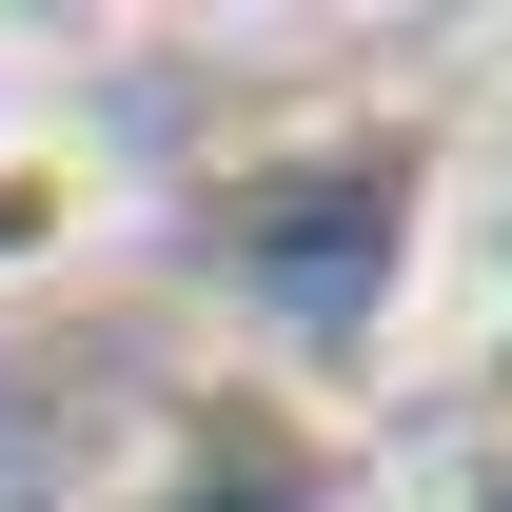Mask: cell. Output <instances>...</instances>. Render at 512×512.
Returning <instances> with one entry per match:
<instances>
[{
	"mask_svg": "<svg viewBox=\"0 0 512 512\" xmlns=\"http://www.w3.org/2000/svg\"><path fill=\"white\" fill-rule=\"evenodd\" d=\"M119 138L60 119V99H0V296H60V276H99L119 256Z\"/></svg>",
	"mask_w": 512,
	"mask_h": 512,
	"instance_id": "6da1fadb",
	"label": "cell"
},
{
	"mask_svg": "<svg viewBox=\"0 0 512 512\" xmlns=\"http://www.w3.org/2000/svg\"><path fill=\"white\" fill-rule=\"evenodd\" d=\"M473 453H493V473H512V296H493V316H473Z\"/></svg>",
	"mask_w": 512,
	"mask_h": 512,
	"instance_id": "7a4b0ae2",
	"label": "cell"
}]
</instances>
